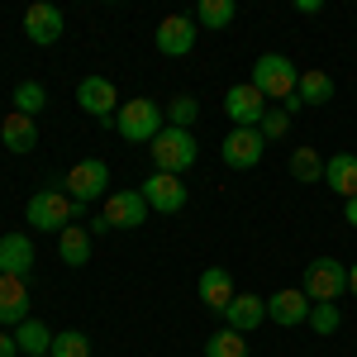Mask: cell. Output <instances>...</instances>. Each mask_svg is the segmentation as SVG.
<instances>
[{
	"label": "cell",
	"mask_w": 357,
	"mask_h": 357,
	"mask_svg": "<svg viewBox=\"0 0 357 357\" xmlns=\"http://www.w3.org/2000/svg\"><path fill=\"white\" fill-rule=\"evenodd\" d=\"M114 129H119V138H129V143H153L167 129V110L158 100H148V96H134V100L119 105Z\"/></svg>",
	"instance_id": "obj_1"
},
{
	"label": "cell",
	"mask_w": 357,
	"mask_h": 357,
	"mask_svg": "<svg viewBox=\"0 0 357 357\" xmlns=\"http://www.w3.org/2000/svg\"><path fill=\"white\" fill-rule=\"evenodd\" d=\"M248 82L257 86L267 100H276V105H286L291 96H296V86H301V72H296V62L286 53H262L257 62H252V77Z\"/></svg>",
	"instance_id": "obj_2"
},
{
	"label": "cell",
	"mask_w": 357,
	"mask_h": 357,
	"mask_svg": "<svg viewBox=\"0 0 357 357\" xmlns=\"http://www.w3.org/2000/svg\"><path fill=\"white\" fill-rule=\"evenodd\" d=\"M301 291L310 296V305H338L348 296V267H343L338 257H314V262L305 267Z\"/></svg>",
	"instance_id": "obj_3"
},
{
	"label": "cell",
	"mask_w": 357,
	"mask_h": 357,
	"mask_svg": "<svg viewBox=\"0 0 357 357\" xmlns=\"http://www.w3.org/2000/svg\"><path fill=\"white\" fill-rule=\"evenodd\" d=\"M24 215H29V224H33V229H43V234H53V229L62 234L77 215H86V205H72V195H67V191H53V186H48V191H33V195H29Z\"/></svg>",
	"instance_id": "obj_4"
},
{
	"label": "cell",
	"mask_w": 357,
	"mask_h": 357,
	"mask_svg": "<svg viewBox=\"0 0 357 357\" xmlns=\"http://www.w3.org/2000/svg\"><path fill=\"white\" fill-rule=\"evenodd\" d=\"M148 148H153V172H167V176H181V172L195 162V153H200L191 129H172V124H167Z\"/></svg>",
	"instance_id": "obj_5"
},
{
	"label": "cell",
	"mask_w": 357,
	"mask_h": 357,
	"mask_svg": "<svg viewBox=\"0 0 357 357\" xmlns=\"http://www.w3.org/2000/svg\"><path fill=\"white\" fill-rule=\"evenodd\" d=\"M62 191L72 195V205H86L91 210V200H105L110 195V167L100 162V158H82V162L67 172Z\"/></svg>",
	"instance_id": "obj_6"
},
{
	"label": "cell",
	"mask_w": 357,
	"mask_h": 357,
	"mask_svg": "<svg viewBox=\"0 0 357 357\" xmlns=\"http://www.w3.org/2000/svg\"><path fill=\"white\" fill-rule=\"evenodd\" d=\"M224 114H229L234 129H257L262 114H267V96H262L252 82L229 86V91H224Z\"/></svg>",
	"instance_id": "obj_7"
},
{
	"label": "cell",
	"mask_w": 357,
	"mask_h": 357,
	"mask_svg": "<svg viewBox=\"0 0 357 357\" xmlns=\"http://www.w3.org/2000/svg\"><path fill=\"white\" fill-rule=\"evenodd\" d=\"M138 191H143V200H148L153 215H176V210H186V200H191L186 181H181V176H167V172H153Z\"/></svg>",
	"instance_id": "obj_8"
},
{
	"label": "cell",
	"mask_w": 357,
	"mask_h": 357,
	"mask_svg": "<svg viewBox=\"0 0 357 357\" xmlns=\"http://www.w3.org/2000/svg\"><path fill=\"white\" fill-rule=\"evenodd\" d=\"M262 153H267V138L257 134V129H229L220 143L224 167H234V172H252V167L262 162Z\"/></svg>",
	"instance_id": "obj_9"
},
{
	"label": "cell",
	"mask_w": 357,
	"mask_h": 357,
	"mask_svg": "<svg viewBox=\"0 0 357 357\" xmlns=\"http://www.w3.org/2000/svg\"><path fill=\"white\" fill-rule=\"evenodd\" d=\"M195 38H200L195 15H167L162 24H158V53L162 57H186L195 48Z\"/></svg>",
	"instance_id": "obj_10"
},
{
	"label": "cell",
	"mask_w": 357,
	"mask_h": 357,
	"mask_svg": "<svg viewBox=\"0 0 357 357\" xmlns=\"http://www.w3.org/2000/svg\"><path fill=\"white\" fill-rule=\"evenodd\" d=\"M77 105H82L86 114H96V119H114V114H119V91H114L110 77H82Z\"/></svg>",
	"instance_id": "obj_11"
},
{
	"label": "cell",
	"mask_w": 357,
	"mask_h": 357,
	"mask_svg": "<svg viewBox=\"0 0 357 357\" xmlns=\"http://www.w3.org/2000/svg\"><path fill=\"white\" fill-rule=\"evenodd\" d=\"M24 38H29V43H38V48H53L57 38H62V10L48 5V0L29 5V10H24Z\"/></svg>",
	"instance_id": "obj_12"
},
{
	"label": "cell",
	"mask_w": 357,
	"mask_h": 357,
	"mask_svg": "<svg viewBox=\"0 0 357 357\" xmlns=\"http://www.w3.org/2000/svg\"><path fill=\"white\" fill-rule=\"evenodd\" d=\"M100 215L110 220V229H138V224L148 220L153 210H148L143 191H110V195H105V210H100Z\"/></svg>",
	"instance_id": "obj_13"
},
{
	"label": "cell",
	"mask_w": 357,
	"mask_h": 357,
	"mask_svg": "<svg viewBox=\"0 0 357 357\" xmlns=\"http://www.w3.org/2000/svg\"><path fill=\"white\" fill-rule=\"evenodd\" d=\"M195 296H200V305H205V310L224 314V310H229V301L238 296L234 272H229V267H205V272H200V281H195Z\"/></svg>",
	"instance_id": "obj_14"
},
{
	"label": "cell",
	"mask_w": 357,
	"mask_h": 357,
	"mask_svg": "<svg viewBox=\"0 0 357 357\" xmlns=\"http://www.w3.org/2000/svg\"><path fill=\"white\" fill-rule=\"evenodd\" d=\"M257 324H267V301H262V296H252V291L234 296L229 310H224V329H234V333H243V338H248Z\"/></svg>",
	"instance_id": "obj_15"
},
{
	"label": "cell",
	"mask_w": 357,
	"mask_h": 357,
	"mask_svg": "<svg viewBox=\"0 0 357 357\" xmlns=\"http://www.w3.org/2000/svg\"><path fill=\"white\" fill-rule=\"evenodd\" d=\"M267 319L281 324V329L305 324V319H310V296H305L301 286H296V291H276V296H267Z\"/></svg>",
	"instance_id": "obj_16"
},
{
	"label": "cell",
	"mask_w": 357,
	"mask_h": 357,
	"mask_svg": "<svg viewBox=\"0 0 357 357\" xmlns=\"http://www.w3.org/2000/svg\"><path fill=\"white\" fill-rule=\"evenodd\" d=\"M29 319V286L20 276H0V329H20Z\"/></svg>",
	"instance_id": "obj_17"
},
{
	"label": "cell",
	"mask_w": 357,
	"mask_h": 357,
	"mask_svg": "<svg viewBox=\"0 0 357 357\" xmlns=\"http://www.w3.org/2000/svg\"><path fill=\"white\" fill-rule=\"evenodd\" d=\"M33 272V238L29 234H5L0 238V276H24Z\"/></svg>",
	"instance_id": "obj_18"
},
{
	"label": "cell",
	"mask_w": 357,
	"mask_h": 357,
	"mask_svg": "<svg viewBox=\"0 0 357 357\" xmlns=\"http://www.w3.org/2000/svg\"><path fill=\"white\" fill-rule=\"evenodd\" d=\"M0 143H5L10 153H33V148H38V119L10 110L5 124H0Z\"/></svg>",
	"instance_id": "obj_19"
},
{
	"label": "cell",
	"mask_w": 357,
	"mask_h": 357,
	"mask_svg": "<svg viewBox=\"0 0 357 357\" xmlns=\"http://www.w3.org/2000/svg\"><path fill=\"white\" fill-rule=\"evenodd\" d=\"M324 186L338 191L343 200L357 195V158L353 153H333V158H324Z\"/></svg>",
	"instance_id": "obj_20"
},
{
	"label": "cell",
	"mask_w": 357,
	"mask_h": 357,
	"mask_svg": "<svg viewBox=\"0 0 357 357\" xmlns=\"http://www.w3.org/2000/svg\"><path fill=\"white\" fill-rule=\"evenodd\" d=\"M57 257H62L67 267H86V262H91V229L67 224V229L57 234Z\"/></svg>",
	"instance_id": "obj_21"
},
{
	"label": "cell",
	"mask_w": 357,
	"mask_h": 357,
	"mask_svg": "<svg viewBox=\"0 0 357 357\" xmlns=\"http://www.w3.org/2000/svg\"><path fill=\"white\" fill-rule=\"evenodd\" d=\"M10 333H15V343H20V353H24V357H48V353H53V329L38 324V319H24L20 329H10Z\"/></svg>",
	"instance_id": "obj_22"
},
{
	"label": "cell",
	"mask_w": 357,
	"mask_h": 357,
	"mask_svg": "<svg viewBox=\"0 0 357 357\" xmlns=\"http://www.w3.org/2000/svg\"><path fill=\"white\" fill-rule=\"evenodd\" d=\"M296 96H301V105H329L333 100V77L329 72H301V86H296Z\"/></svg>",
	"instance_id": "obj_23"
},
{
	"label": "cell",
	"mask_w": 357,
	"mask_h": 357,
	"mask_svg": "<svg viewBox=\"0 0 357 357\" xmlns=\"http://www.w3.org/2000/svg\"><path fill=\"white\" fill-rule=\"evenodd\" d=\"M291 176L305 181V186L324 181V158H319V148H296V153H291Z\"/></svg>",
	"instance_id": "obj_24"
},
{
	"label": "cell",
	"mask_w": 357,
	"mask_h": 357,
	"mask_svg": "<svg viewBox=\"0 0 357 357\" xmlns=\"http://www.w3.org/2000/svg\"><path fill=\"white\" fill-rule=\"evenodd\" d=\"M234 15H238L234 0H200V5H195V24H205V29H229Z\"/></svg>",
	"instance_id": "obj_25"
},
{
	"label": "cell",
	"mask_w": 357,
	"mask_h": 357,
	"mask_svg": "<svg viewBox=\"0 0 357 357\" xmlns=\"http://www.w3.org/2000/svg\"><path fill=\"white\" fill-rule=\"evenodd\" d=\"M205 357H248L243 333H234V329L210 333V338H205Z\"/></svg>",
	"instance_id": "obj_26"
},
{
	"label": "cell",
	"mask_w": 357,
	"mask_h": 357,
	"mask_svg": "<svg viewBox=\"0 0 357 357\" xmlns=\"http://www.w3.org/2000/svg\"><path fill=\"white\" fill-rule=\"evenodd\" d=\"M43 105H48V91H43L38 82L15 86V114H29V119H33V114H43Z\"/></svg>",
	"instance_id": "obj_27"
},
{
	"label": "cell",
	"mask_w": 357,
	"mask_h": 357,
	"mask_svg": "<svg viewBox=\"0 0 357 357\" xmlns=\"http://www.w3.org/2000/svg\"><path fill=\"white\" fill-rule=\"evenodd\" d=\"M48 357H91V338L82 329H62L53 333V353Z\"/></svg>",
	"instance_id": "obj_28"
},
{
	"label": "cell",
	"mask_w": 357,
	"mask_h": 357,
	"mask_svg": "<svg viewBox=\"0 0 357 357\" xmlns=\"http://www.w3.org/2000/svg\"><path fill=\"white\" fill-rule=\"evenodd\" d=\"M305 324L319 333V338H329V333L343 329V310H338V305H310V319H305Z\"/></svg>",
	"instance_id": "obj_29"
},
{
	"label": "cell",
	"mask_w": 357,
	"mask_h": 357,
	"mask_svg": "<svg viewBox=\"0 0 357 357\" xmlns=\"http://www.w3.org/2000/svg\"><path fill=\"white\" fill-rule=\"evenodd\" d=\"M195 119H200V100H195V96H176V100L167 105V124H172V129H191Z\"/></svg>",
	"instance_id": "obj_30"
},
{
	"label": "cell",
	"mask_w": 357,
	"mask_h": 357,
	"mask_svg": "<svg viewBox=\"0 0 357 357\" xmlns=\"http://www.w3.org/2000/svg\"><path fill=\"white\" fill-rule=\"evenodd\" d=\"M286 129H291V114L281 110V105H272V110L262 114V124H257V134L267 138V143H272V138H286Z\"/></svg>",
	"instance_id": "obj_31"
},
{
	"label": "cell",
	"mask_w": 357,
	"mask_h": 357,
	"mask_svg": "<svg viewBox=\"0 0 357 357\" xmlns=\"http://www.w3.org/2000/svg\"><path fill=\"white\" fill-rule=\"evenodd\" d=\"M20 353V343H15V333L10 329H0V357H15Z\"/></svg>",
	"instance_id": "obj_32"
},
{
	"label": "cell",
	"mask_w": 357,
	"mask_h": 357,
	"mask_svg": "<svg viewBox=\"0 0 357 357\" xmlns=\"http://www.w3.org/2000/svg\"><path fill=\"white\" fill-rule=\"evenodd\" d=\"M296 10H301V15H319V10H324V0H296Z\"/></svg>",
	"instance_id": "obj_33"
},
{
	"label": "cell",
	"mask_w": 357,
	"mask_h": 357,
	"mask_svg": "<svg viewBox=\"0 0 357 357\" xmlns=\"http://www.w3.org/2000/svg\"><path fill=\"white\" fill-rule=\"evenodd\" d=\"M343 220L357 229V195H353V200H343Z\"/></svg>",
	"instance_id": "obj_34"
},
{
	"label": "cell",
	"mask_w": 357,
	"mask_h": 357,
	"mask_svg": "<svg viewBox=\"0 0 357 357\" xmlns=\"http://www.w3.org/2000/svg\"><path fill=\"white\" fill-rule=\"evenodd\" d=\"M348 296H357V262L348 267Z\"/></svg>",
	"instance_id": "obj_35"
}]
</instances>
